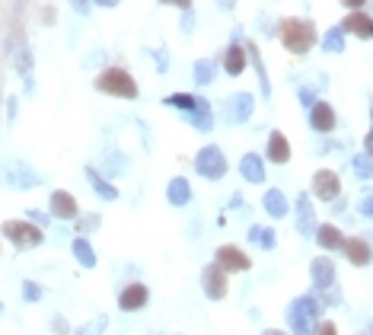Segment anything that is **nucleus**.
<instances>
[{"label": "nucleus", "mask_w": 373, "mask_h": 335, "mask_svg": "<svg viewBox=\"0 0 373 335\" xmlns=\"http://www.w3.org/2000/svg\"><path fill=\"white\" fill-rule=\"evenodd\" d=\"M99 224H102L99 214H83V218H80V230H83V233H90V230H96Z\"/></svg>", "instance_id": "obj_35"}, {"label": "nucleus", "mask_w": 373, "mask_h": 335, "mask_svg": "<svg viewBox=\"0 0 373 335\" xmlns=\"http://www.w3.org/2000/svg\"><path fill=\"white\" fill-rule=\"evenodd\" d=\"M319 297L316 294H307V297H297V300L287 307V326L294 329V335H316V329H319V323H316V316H319Z\"/></svg>", "instance_id": "obj_1"}, {"label": "nucleus", "mask_w": 373, "mask_h": 335, "mask_svg": "<svg viewBox=\"0 0 373 335\" xmlns=\"http://www.w3.org/2000/svg\"><path fill=\"white\" fill-rule=\"evenodd\" d=\"M345 32H354L357 39H373V19L367 13H351L345 19Z\"/></svg>", "instance_id": "obj_22"}, {"label": "nucleus", "mask_w": 373, "mask_h": 335, "mask_svg": "<svg viewBox=\"0 0 373 335\" xmlns=\"http://www.w3.org/2000/svg\"><path fill=\"white\" fill-rule=\"evenodd\" d=\"M83 173H86V182L93 185V192L99 195L102 201H118V189H115L112 182H108L106 176H102L99 169H96V166H86Z\"/></svg>", "instance_id": "obj_15"}, {"label": "nucleus", "mask_w": 373, "mask_h": 335, "mask_svg": "<svg viewBox=\"0 0 373 335\" xmlns=\"http://www.w3.org/2000/svg\"><path fill=\"white\" fill-rule=\"evenodd\" d=\"M268 160H271V163H287L290 160V144L281 131L268 134Z\"/></svg>", "instance_id": "obj_21"}, {"label": "nucleus", "mask_w": 373, "mask_h": 335, "mask_svg": "<svg viewBox=\"0 0 373 335\" xmlns=\"http://www.w3.org/2000/svg\"><path fill=\"white\" fill-rule=\"evenodd\" d=\"M147 300H150V291L141 285V281H137V285L122 287V294H118V310H122V313H137Z\"/></svg>", "instance_id": "obj_11"}, {"label": "nucleus", "mask_w": 373, "mask_h": 335, "mask_svg": "<svg viewBox=\"0 0 373 335\" xmlns=\"http://www.w3.org/2000/svg\"><path fill=\"white\" fill-rule=\"evenodd\" d=\"M26 220H29V224L48 227V214H45V211H29V214H26Z\"/></svg>", "instance_id": "obj_38"}, {"label": "nucleus", "mask_w": 373, "mask_h": 335, "mask_svg": "<svg viewBox=\"0 0 373 335\" xmlns=\"http://www.w3.org/2000/svg\"><path fill=\"white\" fill-rule=\"evenodd\" d=\"M316 335H338V326H335V323H319Z\"/></svg>", "instance_id": "obj_39"}, {"label": "nucleus", "mask_w": 373, "mask_h": 335, "mask_svg": "<svg viewBox=\"0 0 373 335\" xmlns=\"http://www.w3.org/2000/svg\"><path fill=\"white\" fill-rule=\"evenodd\" d=\"M23 297H26V303H39L41 297H45V291H41L35 281H23Z\"/></svg>", "instance_id": "obj_33"}, {"label": "nucleus", "mask_w": 373, "mask_h": 335, "mask_svg": "<svg viewBox=\"0 0 373 335\" xmlns=\"http://www.w3.org/2000/svg\"><path fill=\"white\" fill-rule=\"evenodd\" d=\"M70 252H74V259L80 262L83 268H96V252H93V246L86 243V240H74V246H70Z\"/></svg>", "instance_id": "obj_27"}, {"label": "nucleus", "mask_w": 373, "mask_h": 335, "mask_svg": "<svg viewBox=\"0 0 373 335\" xmlns=\"http://www.w3.org/2000/svg\"><path fill=\"white\" fill-rule=\"evenodd\" d=\"M249 240H252V243H258L262 249H274L271 227H249Z\"/></svg>", "instance_id": "obj_30"}, {"label": "nucleus", "mask_w": 373, "mask_h": 335, "mask_svg": "<svg viewBox=\"0 0 373 335\" xmlns=\"http://www.w3.org/2000/svg\"><path fill=\"white\" fill-rule=\"evenodd\" d=\"M7 182L13 185V189H35V185H41V176L35 173L29 163H10L7 166Z\"/></svg>", "instance_id": "obj_10"}, {"label": "nucleus", "mask_w": 373, "mask_h": 335, "mask_svg": "<svg viewBox=\"0 0 373 335\" xmlns=\"http://www.w3.org/2000/svg\"><path fill=\"white\" fill-rule=\"evenodd\" d=\"M309 125H313V131L329 134L335 128V109H332L329 102H316L313 109H309Z\"/></svg>", "instance_id": "obj_14"}, {"label": "nucleus", "mask_w": 373, "mask_h": 335, "mask_svg": "<svg viewBox=\"0 0 373 335\" xmlns=\"http://www.w3.org/2000/svg\"><path fill=\"white\" fill-rule=\"evenodd\" d=\"M316 243L323 246V249H345V236H341L338 227L325 224V227H319V230H316Z\"/></svg>", "instance_id": "obj_23"}, {"label": "nucleus", "mask_w": 373, "mask_h": 335, "mask_svg": "<svg viewBox=\"0 0 373 335\" xmlns=\"http://www.w3.org/2000/svg\"><path fill=\"white\" fill-rule=\"evenodd\" d=\"M354 169H357V173H361L364 179H373V157H367V153L354 157Z\"/></svg>", "instance_id": "obj_34"}, {"label": "nucleus", "mask_w": 373, "mask_h": 335, "mask_svg": "<svg viewBox=\"0 0 373 335\" xmlns=\"http://www.w3.org/2000/svg\"><path fill=\"white\" fill-rule=\"evenodd\" d=\"M189 115H191V125L198 128V131H211V128H214V115H211V106H207L204 99H201L198 109L189 112Z\"/></svg>", "instance_id": "obj_28"}, {"label": "nucleus", "mask_w": 373, "mask_h": 335, "mask_svg": "<svg viewBox=\"0 0 373 335\" xmlns=\"http://www.w3.org/2000/svg\"><path fill=\"white\" fill-rule=\"evenodd\" d=\"M217 265L230 275V271H249L252 262H249V256L242 249H236V246H220V249H217Z\"/></svg>", "instance_id": "obj_12"}, {"label": "nucleus", "mask_w": 373, "mask_h": 335, "mask_svg": "<svg viewBox=\"0 0 373 335\" xmlns=\"http://www.w3.org/2000/svg\"><path fill=\"white\" fill-rule=\"evenodd\" d=\"M265 211L271 214V218H284V214L290 211V204H287L281 189H268L265 192Z\"/></svg>", "instance_id": "obj_24"}, {"label": "nucleus", "mask_w": 373, "mask_h": 335, "mask_svg": "<svg viewBox=\"0 0 373 335\" xmlns=\"http://www.w3.org/2000/svg\"><path fill=\"white\" fill-rule=\"evenodd\" d=\"M93 86L99 93H108V96H118V99H137V84H134V77L124 70V67H106Z\"/></svg>", "instance_id": "obj_2"}, {"label": "nucleus", "mask_w": 373, "mask_h": 335, "mask_svg": "<svg viewBox=\"0 0 373 335\" xmlns=\"http://www.w3.org/2000/svg\"><path fill=\"white\" fill-rule=\"evenodd\" d=\"M300 102H303L307 109H313V106H316V96H313L309 90H300Z\"/></svg>", "instance_id": "obj_40"}, {"label": "nucleus", "mask_w": 373, "mask_h": 335, "mask_svg": "<svg viewBox=\"0 0 373 335\" xmlns=\"http://www.w3.org/2000/svg\"><path fill=\"white\" fill-rule=\"evenodd\" d=\"M153 58H157V64H160V74H166V51L153 48Z\"/></svg>", "instance_id": "obj_42"}, {"label": "nucleus", "mask_w": 373, "mask_h": 335, "mask_svg": "<svg viewBox=\"0 0 373 335\" xmlns=\"http://www.w3.org/2000/svg\"><path fill=\"white\" fill-rule=\"evenodd\" d=\"M252 109H256V96H252V93H233L230 99L224 102V115L233 125L249 122V118H252Z\"/></svg>", "instance_id": "obj_7"}, {"label": "nucleus", "mask_w": 373, "mask_h": 335, "mask_svg": "<svg viewBox=\"0 0 373 335\" xmlns=\"http://www.w3.org/2000/svg\"><path fill=\"white\" fill-rule=\"evenodd\" d=\"M182 13H185V19H182V32H191V23H195V19H191V7H182Z\"/></svg>", "instance_id": "obj_43"}, {"label": "nucleus", "mask_w": 373, "mask_h": 335, "mask_svg": "<svg viewBox=\"0 0 373 335\" xmlns=\"http://www.w3.org/2000/svg\"><path fill=\"white\" fill-rule=\"evenodd\" d=\"M323 48L332 51V55H338V51H345V29H329L323 39Z\"/></svg>", "instance_id": "obj_31"}, {"label": "nucleus", "mask_w": 373, "mask_h": 335, "mask_svg": "<svg viewBox=\"0 0 373 335\" xmlns=\"http://www.w3.org/2000/svg\"><path fill=\"white\" fill-rule=\"evenodd\" d=\"M281 42L294 55H307L316 42V26L309 19H284L281 23Z\"/></svg>", "instance_id": "obj_3"}, {"label": "nucleus", "mask_w": 373, "mask_h": 335, "mask_svg": "<svg viewBox=\"0 0 373 335\" xmlns=\"http://www.w3.org/2000/svg\"><path fill=\"white\" fill-rule=\"evenodd\" d=\"M0 313H3V307H0Z\"/></svg>", "instance_id": "obj_47"}, {"label": "nucleus", "mask_w": 373, "mask_h": 335, "mask_svg": "<svg viewBox=\"0 0 373 335\" xmlns=\"http://www.w3.org/2000/svg\"><path fill=\"white\" fill-rule=\"evenodd\" d=\"M48 208H51V214H55V218H61V220L80 218V204H77V198L70 192H64V189H55V192H51Z\"/></svg>", "instance_id": "obj_8"}, {"label": "nucleus", "mask_w": 373, "mask_h": 335, "mask_svg": "<svg viewBox=\"0 0 373 335\" xmlns=\"http://www.w3.org/2000/svg\"><path fill=\"white\" fill-rule=\"evenodd\" d=\"M297 230L303 236H309L316 230V214H313V201H309V195H300L297 198Z\"/></svg>", "instance_id": "obj_18"}, {"label": "nucleus", "mask_w": 373, "mask_h": 335, "mask_svg": "<svg viewBox=\"0 0 373 335\" xmlns=\"http://www.w3.org/2000/svg\"><path fill=\"white\" fill-rule=\"evenodd\" d=\"M341 192V182H338V173H332V169H319L313 176V195L319 201H335Z\"/></svg>", "instance_id": "obj_9"}, {"label": "nucleus", "mask_w": 373, "mask_h": 335, "mask_svg": "<svg viewBox=\"0 0 373 335\" xmlns=\"http://www.w3.org/2000/svg\"><path fill=\"white\" fill-rule=\"evenodd\" d=\"M357 208H361V214H364V218H373V192H367L364 198H361V204H357Z\"/></svg>", "instance_id": "obj_37"}, {"label": "nucleus", "mask_w": 373, "mask_h": 335, "mask_svg": "<svg viewBox=\"0 0 373 335\" xmlns=\"http://www.w3.org/2000/svg\"><path fill=\"white\" fill-rule=\"evenodd\" d=\"M166 201L173 204V208H185L191 201V185H189V179L185 176H175L173 182L166 185Z\"/></svg>", "instance_id": "obj_16"}, {"label": "nucleus", "mask_w": 373, "mask_h": 335, "mask_svg": "<svg viewBox=\"0 0 373 335\" xmlns=\"http://www.w3.org/2000/svg\"><path fill=\"white\" fill-rule=\"evenodd\" d=\"M3 236H7L10 243L17 246V249H35V246H41V227L29 224V220H3Z\"/></svg>", "instance_id": "obj_4"}, {"label": "nucleus", "mask_w": 373, "mask_h": 335, "mask_svg": "<svg viewBox=\"0 0 373 335\" xmlns=\"http://www.w3.org/2000/svg\"><path fill=\"white\" fill-rule=\"evenodd\" d=\"M106 326H108V316H106V313H102V316L96 319V323H93V332H96V335H102V332H106Z\"/></svg>", "instance_id": "obj_41"}, {"label": "nucleus", "mask_w": 373, "mask_h": 335, "mask_svg": "<svg viewBox=\"0 0 373 335\" xmlns=\"http://www.w3.org/2000/svg\"><path fill=\"white\" fill-rule=\"evenodd\" d=\"M262 335H287V332H281V329H265Z\"/></svg>", "instance_id": "obj_46"}, {"label": "nucleus", "mask_w": 373, "mask_h": 335, "mask_svg": "<svg viewBox=\"0 0 373 335\" xmlns=\"http://www.w3.org/2000/svg\"><path fill=\"white\" fill-rule=\"evenodd\" d=\"M51 332H55V335H70L67 319H64V316H51Z\"/></svg>", "instance_id": "obj_36"}, {"label": "nucleus", "mask_w": 373, "mask_h": 335, "mask_svg": "<svg viewBox=\"0 0 373 335\" xmlns=\"http://www.w3.org/2000/svg\"><path fill=\"white\" fill-rule=\"evenodd\" d=\"M246 48H242L240 42H233V45H227V51H224V70L230 77H240L242 70H246Z\"/></svg>", "instance_id": "obj_17"}, {"label": "nucleus", "mask_w": 373, "mask_h": 335, "mask_svg": "<svg viewBox=\"0 0 373 335\" xmlns=\"http://www.w3.org/2000/svg\"><path fill=\"white\" fill-rule=\"evenodd\" d=\"M166 106H173V109H185V112H195L198 109V102L201 99H195V96H189V93H173V96H166Z\"/></svg>", "instance_id": "obj_29"}, {"label": "nucleus", "mask_w": 373, "mask_h": 335, "mask_svg": "<svg viewBox=\"0 0 373 335\" xmlns=\"http://www.w3.org/2000/svg\"><path fill=\"white\" fill-rule=\"evenodd\" d=\"M13 61H17V70L19 77H32V51H29V45H26V39L19 45H13Z\"/></svg>", "instance_id": "obj_25"}, {"label": "nucleus", "mask_w": 373, "mask_h": 335, "mask_svg": "<svg viewBox=\"0 0 373 335\" xmlns=\"http://www.w3.org/2000/svg\"><path fill=\"white\" fill-rule=\"evenodd\" d=\"M309 275H313V285L319 287V291H329V287H335V265H332V259H325V256L313 259V265H309Z\"/></svg>", "instance_id": "obj_13"}, {"label": "nucleus", "mask_w": 373, "mask_h": 335, "mask_svg": "<svg viewBox=\"0 0 373 335\" xmlns=\"http://www.w3.org/2000/svg\"><path fill=\"white\" fill-rule=\"evenodd\" d=\"M195 169H198V176L211 179V182H217V179L227 176V157L220 147H214V144H207V147H201L198 153H195Z\"/></svg>", "instance_id": "obj_5"}, {"label": "nucleus", "mask_w": 373, "mask_h": 335, "mask_svg": "<svg viewBox=\"0 0 373 335\" xmlns=\"http://www.w3.org/2000/svg\"><path fill=\"white\" fill-rule=\"evenodd\" d=\"M77 335H96V332H93V326H86V329H77Z\"/></svg>", "instance_id": "obj_45"}, {"label": "nucleus", "mask_w": 373, "mask_h": 335, "mask_svg": "<svg viewBox=\"0 0 373 335\" xmlns=\"http://www.w3.org/2000/svg\"><path fill=\"white\" fill-rule=\"evenodd\" d=\"M214 77H217V64L211 58H201L195 61V84L198 86H211L214 84Z\"/></svg>", "instance_id": "obj_26"}, {"label": "nucleus", "mask_w": 373, "mask_h": 335, "mask_svg": "<svg viewBox=\"0 0 373 335\" xmlns=\"http://www.w3.org/2000/svg\"><path fill=\"white\" fill-rule=\"evenodd\" d=\"M249 58L256 61V70H258V80H262V93H271V86H268V74H265V64H262V55H258L256 45H249Z\"/></svg>", "instance_id": "obj_32"}, {"label": "nucleus", "mask_w": 373, "mask_h": 335, "mask_svg": "<svg viewBox=\"0 0 373 335\" xmlns=\"http://www.w3.org/2000/svg\"><path fill=\"white\" fill-rule=\"evenodd\" d=\"M201 291L211 297V300H224L227 291H230V281H227V271L220 265H207L204 271H201Z\"/></svg>", "instance_id": "obj_6"}, {"label": "nucleus", "mask_w": 373, "mask_h": 335, "mask_svg": "<svg viewBox=\"0 0 373 335\" xmlns=\"http://www.w3.org/2000/svg\"><path fill=\"white\" fill-rule=\"evenodd\" d=\"M240 176L246 179V182H262V179H265V163H262L258 153H246V157L240 160Z\"/></svg>", "instance_id": "obj_19"}, {"label": "nucleus", "mask_w": 373, "mask_h": 335, "mask_svg": "<svg viewBox=\"0 0 373 335\" xmlns=\"http://www.w3.org/2000/svg\"><path fill=\"white\" fill-rule=\"evenodd\" d=\"M345 256H348V262L351 265H370L373 262V252H370V246L364 243V240H345Z\"/></svg>", "instance_id": "obj_20"}, {"label": "nucleus", "mask_w": 373, "mask_h": 335, "mask_svg": "<svg viewBox=\"0 0 373 335\" xmlns=\"http://www.w3.org/2000/svg\"><path fill=\"white\" fill-rule=\"evenodd\" d=\"M364 151H367V157H373V131L364 137Z\"/></svg>", "instance_id": "obj_44"}]
</instances>
